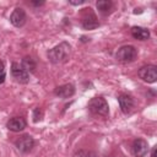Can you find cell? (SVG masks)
I'll return each instance as SVG.
<instances>
[{
	"label": "cell",
	"mask_w": 157,
	"mask_h": 157,
	"mask_svg": "<svg viewBox=\"0 0 157 157\" xmlns=\"http://www.w3.org/2000/svg\"><path fill=\"white\" fill-rule=\"evenodd\" d=\"M1 74H4V63L2 61H0V75Z\"/></svg>",
	"instance_id": "cell-20"
},
{
	"label": "cell",
	"mask_w": 157,
	"mask_h": 157,
	"mask_svg": "<svg viewBox=\"0 0 157 157\" xmlns=\"http://www.w3.org/2000/svg\"><path fill=\"white\" fill-rule=\"evenodd\" d=\"M22 67L29 74V72H33L34 71V69H36V64H34V61H33V59L32 58H28V56H26L23 60H22Z\"/></svg>",
	"instance_id": "cell-15"
},
{
	"label": "cell",
	"mask_w": 157,
	"mask_h": 157,
	"mask_svg": "<svg viewBox=\"0 0 157 157\" xmlns=\"http://www.w3.org/2000/svg\"><path fill=\"white\" fill-rule=\"evenodd\" d=\"M131 151H132V155L135 157H145V155L148 151V144H147V141L144 140V139H136V140H134L132 146H131Z\"/></svg>",
	"instance_id": "cell-9"
},
{
	"label": "cell",
	"mask_w": 157,
	"mask_h": 157,
	"mask_svg": "<svg viewBox=\"0 0 157 157\" xmlns=\"http://www.w3.org/2000/svg\"><path fill=\"white\" fill-rule=\"evenodd\" d=\"M11 75L20 83H27L29 81V74L22 67V65L13 63L11 65Z\"/></svg>",
	"instance_id": "cell-6"
},
{
	"label": "cell",
	"mask_w": 157,
	"mask_h": 157,
	"mask_svg": "<svg viewBox=\"0 0 157 157\" xmlns=\"http://www.w3.org/2000/svg\"><path fill=\"white\" fill-rule=\"evenodd\" d=\"M4 81H5V74H1V75H0V85H1Z\"/></svg>",
	"instance_id": "cell-21"
},
{
	"label": "cell",
	"mask_w": 157,
	"mask_h": 157,
	"mask_svg": "<svg viewBox=\"0 0 157 157\" xmlns=\"http://www.w3.org/2000/svg\"><path fill=\"white\" fill-rule=\"evenodd\" d=\"M54 93L60 97V98H69L71 96H74L75 93V86L71 85V83H65V85H61V86H58L54 91Z\"/></svg>",
	"instance_id": "cell-12"
},
{
	"label": "cell",
	"mask_w": 157,
	"mask_h": 157,
	"mask_svg": "<svg viewBox=\"0 0 157 157\" xmlns=\"http://www.w3.org/2000/svg\"><path fill=\"white\" fill-rule=\"evenodd\" d=\"M74 157H98L96 153H93V152H90V151H83V150H81V151H78V152H76L75 155H74Z\"/></svg>",
	"instance_id": "cell-16"
},
{
	"label": "cell",
	"mask_w": 157,
	"mask_h": 157,
	"mask_svg": "<svg viewBox=\"0 0 157 157\" xmlns=\"http://www.w3.org/2000/svg\"><path fill=\"white\" fill-rule=\"evenodd\" d=\"M26 20H27V16H26V12L22 7H16L12 11V13L10 15V22L15 27H18V28L26 23Z\"/></svg>",
	"instance_id": "cell-10"
},
{
	"label": "cell",
	"mask_w": 157,
	"mask_h": 157,
	"mask_svg": "<svg viewBox=\"0 0 157 157\" xmlns=\"http://www.w3.org/2000/svg\"><path fill=\"white\" fill-rule=\"evenodd\" d=\"M31 4H32V5H36V6H40V5L44 4V1H32Z\"/></svg>",
	"instance_id": "cell-19"
},
{
	"label": "cell",
	"mask_w": 157,
	"mask_h": 157,
	"mask_svg": "<svg viewBox=\"0 0 157 157\" xmlns=\"http://www.w3.org/2000/svg\"><path fill=\"white\" fill-rule=\"evenodd\" d=\"M136 56H137V50L134 45H123L115 53L117 60L123 63V64L132 63L136 59Z\"/></svg>",
	"instance_id": "cell-2"
},
{
	"label": "cell",
	"mask_w": 157,
	"mask_h": 157,
	"mask_svg": "<svg viewBox=\"0 0 157 157\" xmlns=\"http://www.w3.org/2000/svg\"><path fill=\"white\" fill-rule=\"evenodd\" d=\"M69 4L70 5H75V6H77V5H82V4H85V0H80V1H69Z\"/></svg>",
	"instance_id": "cell-18"
},
{
	"label": "cell",
	"mask_w": 157,
	"mask_h": 157,
	"mask_svg": "<svg viewBox=\"0 0 157 157\" xmlns=\"http://www.w3.org/2000/svg\"><path fill=\"white\" fill-rule=\"evenodd\" d=\"M131 36L135 39H139V40H147L150 38V31L144 28V27L135 26V27L131 28Z\"/></svg>",
	"instance_id": "cell-13"
},
{
	"label": "cell",
	"mask_w": 157,
	"mask_h": 157,
	"mask_svg": "<svg viewBox=\"0 0 157 157\" xmlns=\"http://www.w3.org/2000/svg\"><path fill=\"white\" fill-rule=\"evenodd\" d=\"M88 109L97 115H102V117H107L109 114V107L107 101L103 97H93L90 102H88Z\"/></svg>",
	"instance_id": "cell-3"
},
{
	"label": "cell",
	"mask_w": 157,
	"mask_h": 157,
	"mask_svg": "<svg viewBox=\"0 0 157 157\" xmlns=\"http://www.w3.org/2000/svg\"><path fill=\"white\" fill-rule=\"evenodd\" d=\"M26 125H27V123H26V120H25L22 117H13V118H11V119L6 123L7 129L11 130V131H13V132H20V131H22V130L26 128Z\"/></svg>",
	"instance_id": "cell-11"
},
{
	"label": "cell",
	"mask_w": 157,
	"mask_h": 157,
	"mask_svg": "<svg viewBox=\"0 0 157 157\" xmlns=\"http://www.w3.org/2000/svg\"><path fill=\"white\" fill-rule=\"evenodd\" d=\"M96 6L99 10V12L105 15V13L110 12V10L113 9V2L110 0H99L96 2Z\"/></svg>",
	"instance_id": "cell-14"
},
{
	"label": "cell",
	"mask_w": 157,
	"mask_h": 157,
	"mask_svg": "<svg viewBox=\"0 0 157 157\" xmlns=\"http://www.w3.org/2000/svg\"><path fill=\"white\" fill-rule=\"evenodd\" d=\"M42 117H43V112H42V109L36 108L34 112H33V120H34L36 123H37V121H40V120H42Z\"/></svg>",
	"instance_id": "cell-17"
},
{
	"label": "cell",
	"mask_w": 157,
	"mask_h": 157,
	"mask_svg": "<svg viewBox=\"0 0 157 157\" xmlns=\"http://www.w3.org/2000/svg\"><path fill=\"white\" fill-rule=\"evenodd\" d=\"M81 23H82V27L85 29H94L99 26V22L97 20V16L96 13L92 11L91 7H87V9H83V12H82V20H81Z\"/></svg>",
	"instance_id": "cell-4"
},
{
	"label": "cell",
	"mask_w": 157,
	"mask_h": 157,
	"mask_svg": "<svg viewBox=\"0 0 157 157\" xmlns=\"http://www.w3.org/2000/svg\"><path fill=\"white\" fill-rule=\"evenodd\" d=\"M70 44L66 42H61L48 52V59L53 64H64L70 58Z\"/></svg>",
	"instance_id": "cell-1"
},
{
	"label": "cell",
	"mask_w": 157,
	"mask_h": 157,
	"mask_svg": "<svg viewBox=\"0 0 157 157\" xmlns=\"http://www.w3.org/2000/svg\"><path fill=\"white\" fill-rule=\"evenodd\" d=\"M118 102H119V105H120V109L124 114H130L134 109V105H135V102H134V98L128 94V93H121L118 96Z\"/></svg>",
	"instance_id": "cell-8"
},
{
	"label": "cell",
	"mask_w": 157,
	"mask_h": 157,
	"mask_svg": "<svg viewBox=\"0 0 157 157\" xmlns=\"http://www.w3.org/2000/svg\"><path fill=\"white\" fill-rule=\"evenodd\" d=\"M151 157H156V147L152 148V152H151Z\"/></svg>",
	"instance_id": "cell-22"
},
{
	"label": "cell",
	"mask_w": 157,
	"mask_h": 157,
	"mask_svg": "<svg viewBox=\"0 0 157 157\" xmlns=\"http://www.w3.org/2000/svg\"><path fill=\"white\" fill-rule=\"evenodd\" d=\"M137 75L142 81L147 83H153L157 80V67L155 65H145L139 69Z\"/></svg>",
	"instance_id": "cell-5"
},
{
	"label": "cell",
	"mask_w": 157,
	"mask_h": 157,
	"mask_svg": "<svg viewBox=\"0 0 157 157\" xmlns=\"http://www.w3.org/2000/svg\"><path fill=\"white\" fill-rule=\"evenodd\" d=\"M15 146L17 147V150L22 153H27L29 152L33 146H34V140L31 135H22L21 137H18L15 141Z\"/></svg>",
	"instance_id": "cell-7"
}]
</instances>
